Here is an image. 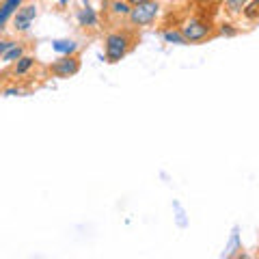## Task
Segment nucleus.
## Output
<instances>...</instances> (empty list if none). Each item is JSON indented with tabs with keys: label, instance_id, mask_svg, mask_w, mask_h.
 Instances as JSON below:
<instances>
[{
	"label": "nucleus",
	"instance_id": "9",
	"mask_svg": "<svg viewBox=\"0 0 259 259\" xmlns=\"http://www.w3.org/2000/svg\"><path fill=\"white\" fill-rule=\"evenodd\" d=\"M52 50L56 54H76L78 50V41H74V39H56V41H52Z\"/></svg>",
	"mask_w": 259,
	"mask_h": 259
},
{
	"label": "nucleus",
	"instance_id": "11",
	"mask_svg": "<svg viewBox=\"0 0 259 259\" xmlns=\"http://www.w3.org/2000/svg\"><path fill=\"white\" fill-rule=\"evenodd\" d=\"M130 9H132V5L127 0H112V5H110V13L117 15V18H127Z\"/></svg>",
	"mask_w": 259,
	"mask_h": 259
},
{
	"label": "nucleus",
	"instance_id": "10",
	"mask_svg": "<svg viewBox=\"0 0 259 259\" xmlns=\"http://www.w3.org/2000/svg\"><path fill=\"white\" fill-rule=\"evenodd\" d=\"M24 54H26V46H24L22 41H18V44L11 48V50H7L3 56H0V61L7 63V65H11V63H15L18 59H22Z\"/></svg>",
	"mask_w": 259,
	"mask_h": 259
},
{
	"label": "nucleus",
	"instance_id": "14",
	"mask_svg": "<svg viewBox=\"0 0 259 259\" xmlns=\"http://www.w3.org/2000/svg\"><path fill=\"white\" fill-rule=\"evenodd\" d=\"M216 35H223V37H236V35H238V28H233V24H227V22H223L221 26H218Z\"/></svg>",
	"mask_w": 259,
	"mask_h": 259
},
{
	"label": "nucleus",
	"instance_id": "16",
	"mask_svg": "<svg viewBox=\"0 0 259 259\" xmlns=\"http://www.w3.org/2000/svg\"><path fill=\"white\" fill-rule=\"evenodd\" d=\"M15 44H18L15 39H0V56H3L7 50H11V48H13Z\"/></svg>",
	"mask_w": 259,
	"mask_h": 259
},
{
	"label": "nucleus",
	"instance_id": "7",
	"mask_svg": "<svg viewBox=\"0 0 259 259\" xmlns=\"http://www.w3.org/2000/svg\"><path fill=\"white\" fill-rule=\"evenodd\" d=\"M35 63H37V61H35V56L24 54L22 59H18L15 63H11L13 67L9 69V74H11V76H15V78H22V76H26L32 67H35Z\"/></svg>",
	"mask_w": 259,
	"mask_h": 259
},
{
	"label": "nucleus",
	"instance_id": "6",
	"mask_svg": "<svg viewBox=\"0 0 259 259\" xmlns=\"http://www.w3.org/2000/svg\"><path fill=\"white\" fill-rule=\"evenodd\" d=\"M24 5V0H3L0 3V32L7 28V24L13 18V13Z\"/></svg>",
	"mask_w": 259,
	"mask_h": 259
},
{
	"label": "nucleus",
	"instance_id": "15",
	"mask_svg": "<svg viewBox=\"0 0 259 259\" xmlns=\"http://www.w3.org/2000/svg\"><path fill=\"white\" fill-rule=\"evenodd\" d=\"M3 95H7V97H11V95H24L26 91H22V89L18 87V84H13V87H5L3 91H0Z\"/></svg>",
	"mask_w": 259,
	"mask_h": 259
},
{
	"label": "nucleus",
	"instance_id": "3",
	"mask_svg": "<svg viewBox=\"0 0 259 259\" xmlns=\"http://www.w3.org/2000/svg\"><path fill=\"white\" fill-rule=\"evenodd\" d=\"M160 3L158 0H147V3H141V5H134L127 13V20H130V26L134 28H145V26H151L153 22L158 20L160 15Z\"/></svg>",
	"mask_w": 259,
	"mask_h": 259
},
{
	"label": "nucleus",
	"instance_id": "8",
	"mask_svg": "<svg viewBox=\"0 0 259 259\" xmlns=\"http://www.w3.org/2000/svg\"><path fill=\"white\" fill-rule=\"evenodd\" d=\"M76 18H78V24L82 28H95L97 24H100V18H97V13L95 9H91V7H82V9H78L76 13Z\"/></svg>",
	"mask_w": 259,
	"mask_h": 259
},
{
	"label": "nucleus",
	"instance_id": "18",
	"mask_svg": "<svg viewBox=\"0 0 259 259\" xmlns=\"http://www.w3.org/2000/svg\"><path fill=\"white\" fill-rule=\"evenodd\" d=\"M61 3V7H65V5H69V0H59Z\"/></svg>",
	"mask_w": 259,
	"mask_h": 259
},
{
	"label": "nucleus",
	"instance_id": "12",
	"mask_svg": "<svg viewBox=\"0 0 259 259\" xmlns=\"http://www.w3.org/2000/svg\"><path fill=\"white\" fill-rule=\"evenodd\" d=\"M162 39H164L166 44H177V46H188L186 44V39L182 35V30H175V28H168L162 32Z\"/></svg>",
	"mask_w": 259,
	"mask_h": 259
},
{
	"label": "nucleus",
	"instance_id": "5",
	"mask_svg": "<svg viewBox=\"0 0 259 259\" xmlns=\"http://www.w3.org/2000/svg\"><path fill=\"white\" fill-rule=\"evenodd\" d=\"M37 5H22L18 11L13 13V30L15 32H28L32 22L37 18Z\"/></svg>",
	"mask_w": 259,
	"mask_h": 259
},
{
	"label": "nucleus",
	"instance_id": "1",
	"mask_svg": "<svg viewBox=\"0 0 259 259\" xmlns=\"http://www.w3.org/2000/svg\"><path fill=\"white\" fill-rule=\"evenodd\" d=\"M134 46V35L130 30H115L108 32L104 39V54H106V63L115 65L121 59H125L127 52Z\"/></svg>",
	"mask_w": 259,
	"mask_h": 259
},
{
	"label": "nucleus",
	"instance_id": "13",
	"mask_svg": "<svg viewBox=\"0 0 259 259\" xmlns=\"http://www.w3.org/2000/svg\"><path fill=\"white\" fill-rule=\"evenodd\" d=\"M250 0H225V11L227 13H240Z\"/></svg>",
	"mask_w": 259,
	"mask_h": 259
},
{
	"label": "nucleus",
	"instance_id": "17",
	"mask_svg": "<svg viewBox=\"0 0 259 259\" xmlns=\"http://www.w3.org/2000/svg\"><path fill=\"white\" fill-rule=\"evenodd\" d=\"M127 3H130V5H132V7H134V5H141V3H147V0H127Z\"/></svg>",
	"mask_w": 259,
	"mask_h": 259
},
{
	"label": "nucleus",
	"instance_id": "4",
	"mask_svg": "<svg viewBox=\"0 0 259 259\" xmlns=\"http://www.w3.org/2000/svg\"><path fill=\"white\" fill-rule=\"evenodd\" d=\"M48 69H50V74L54 78H61V80L71 78V76H76L80 71V59L76 54H65V56H61L59 61H54Z\"/></svg>",
	"mask_w": 259,
	"mask_h": 259
},
{
	"label": "nucleus",
	"instance_id": "2",
	"mask_svg": "<svg viewBox=\"0 0 259 259\" xmlns=\"http://www.w3.org/2000/svg\"><path fill=\"white\" fill-rule=\"evenodd\" d=\"M180 30H182V35L186 39V44H201V41H205L207 37L216 35L212 22L205 20V18H199V15L188 18V20L182 24Z\"/></svg>",
	"mask_w": 259,
	"mask_h": 259
}]
</instances>
